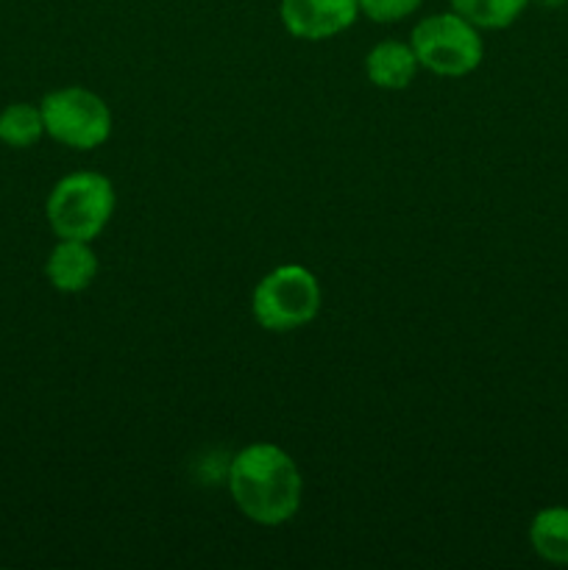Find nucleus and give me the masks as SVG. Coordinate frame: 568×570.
Instances as JSON below:
<instances>
[{
	"label": "nucleus",
	"mask_w": 568,
	"mask_h": 570,
	"mask_svg": "<svg viewBox=\"0 0 568 570\" xmlns=\"http://www.w3.org/2000/svg\"><path fill=\"white\" fill-rule=\"evenodd\" d=\"M228 493L234 507L259 527H282L293 521L304 499V479L284 449L273 443H251L228 462Z\"/></svg>",
	"instance_id": "f257e3e1"
},
{
	"label": "nucleus",
	"mask_w": 568,
	"mask_h": 570,
	"mask_svg": "<svg viewBox=\"0 0 568 570\" xmlns=\"http://www.w3.org/2000/svg\"><path fill=\"white\" fill-rule=\"evenodd\" d=\"M117 193L111 178L95 170H76L53 184L45 204L50 232L59 239L92 243L115 215Z\"/></svg>",
	"instance_id": "f03ea898"
},
{
	"label": "nucleus",
	"mask_w": 568,
	"mask_h": 570,
	"mask_svg": "<svg viewBox=\"0 0 568 570\" xmlns=\"http://www.w3.org/2000/svg\"><path fill=\"white\" fill-rule=\"evenodd\" d=\"M321 301V282L310 267L278 265L256 282L251 295V315L265 332H298L315 321Z\"/></svg>",
	"instance_id": "7ed1b4c3"
},
{
	"label": "nucleus",
	"mask_w": 568,
	"mask_h": 570,
	"mask_svg": "<svg viewBox=\"0 0 568 570\" xmlns=\"http://www.w3.org/2000/svg\"><path fill=\"white\" fill-rule=\"evenodd\" d=\"M410 45L423 70L440 78H462L479 70L484 59V39L473 22L457 11L429 14L412 28Z\"/></svg>",
	"instance_id": "20e7f679"
},
{
	"label": "nucleus",
	"mask_w": 568,
	"mask_h": 570,
	"mask_svg": "<svg viewBox=\"0 0 568 570\" xmlns=\"http://www.w3.org/2000/svg\"><path fill=\"white\" fill-rule=\"evenodd\" d=\"M45 134L72 150H95L111 137L109 104L98 92L84 87H61L39 100Z\"/></svg>",
	"instance_id": "39448f33"
},
{
	"label": "nucleus",
	"mask_w": 568,
	"mask_h": 570,
	"mask_svg": "<svg viewBox=\"0 0 568 570\" xmlns=\"http://www.w3.org/2000/svg\"><path fill=\"white\" fill-rule=\"evenodd\" d=\"M278 17L290 37L323 42L360 20V0H278Z\"/></svg>",
	"instance_id": "423d86ee"
},
{
	"label": "nucleus",
	"mask_w": 568,
	"mask_h": 570,
	"mask_svg": "<svg viewBox=\"0 0 568 570\" xmlns=\"http://www.w3.org/2000/svg\"><path fill=\"white\" fill-rule=\"evenodd\" d=\"M45 276L59 293H84L98 276V254L84 239H59L45 262Z\"/></svg>",
	"instance_id": "0eeeda50"
},
{
	"label": "nucleus",
	"mask_w": 568,
	"mask_h": 570,
	"mask_svg": "<svg viewBox=\"0 0 568 570\" xmlns=\"http://www.w3.org/2000/svg\"><path fill=\"white\" fill-rule=\"evenodd\" d=\"M418 70H421V65H418L412 45L399 42V39H384V42L373 45L365 56L368 81L379 89H388V92L410 87Z\"/></svg>",
	"instance_id": "6e6552de"
},
{
	"label": "nucleus",
	"mask_w": 568,
	"mask_h": 570,
	"mask_svg": "<svg viewBox=\"0 0 568 570\" xmlns=\"http://www.w3.org/2000/svg\"><path fill=\"white\" fill-rule=\"evenodd\" d=\"M529 546L551 566H568V507L555 504L535 512L529 523Z\"/></svg>",
	"instance_id": "1a4fd4ad"
},
{
	"label": "nucleus",
	"mask_w": 568,
	"mask_h": 570,
	"mask_svg": "<svg viewBox=\"0 0 568 570\" xmlns=\"http://www.w3.org/2000/svg\"><path fill=\"white\" fill-rule=\"evenodd\" d=\"M449 3L451 11L473 22L479 31H501L523 14L529 0H449Z\"/></svg>",
	"instance_id": "9d476101"
},
{
	"label": "nucleus",
	"mask_w": 568,
	"mask_h": 570,
	"mask_svg": "<svg viewBox=\"0 0 568 570\" xmlns=\"http://www.w3.org/2000/svg\"><path fill=\"white\" fill-rule=\"evenodd\" d=\"M45 137L42 109L33 104H9L0 111V142L9 148H31Z\"/></svg>",
	"instance_id": "9b49d317"
},
{
	"label": "nucleus",
	"mask_w": 568,
	"mask_h": 570,
	"mask_svg": "<svg viewBox=\"0 0 568 570\" xmlns=\"http://www.w3.org/2000/svg\"><path fill=\"white\" fill-rule=\"evenodd\" d=\"M421 6L423 0H360V14L379 26H390V22H401L415 14Z\"/></svg>",
	"instance_id": "f8f14e48"
},
{
	"label": "nucleus",
	"mask_w": 568,
	"mask_h": 570,
	"mask_svg": "<svg viewBox=\"0 0 568 570\" xmlns=\"http://www.w3.org/2000/svg\"><path fill=\"white\" fill-rule=\"evenodd\" d=\"M535 3H540V6H549V9H560V6H566L568 0H535Z\"/></svg>",
	"instance_id": "ddd939ff"
}]
</instances>
